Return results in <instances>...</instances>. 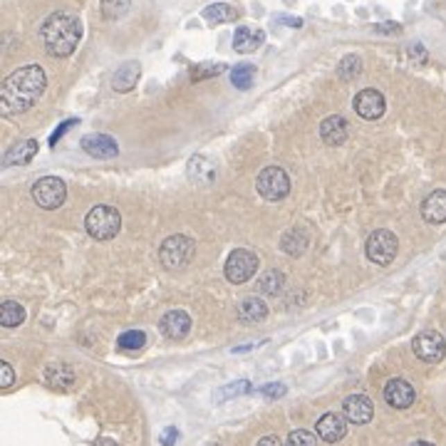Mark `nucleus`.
<instances>
[{"instance_id": "obj_28", "label": "nucleus", "mask_w": 446, "mask_h": 446, "mask_svg": "<svg viewBox=\"0 0 446 446\" xmlns=\"http://www.w3.org/2000/svg\"><path fill=\"white\" fill-rule=\"evenodd\" d=\"M337 75L345 82H352L354 77L362 75V60H359V55H345L340 60V65H337Z\"/></svg>"}, {"instance_id": "obj_27", "label": "nucleus", "mask_w": 446, "mask_h": 446, "mask_svg": "<svg viewBox=\"0 0 446 446\" xmlns=\"http://www.w3.org/2000/svg\"><path fill=\"white\" fill-rule=\"evenodd\" d=\"M132 8V0H99V10H102V18L107 20H119L124 18Z\"/></svg>"}, {"instance_id": "obj_41", "label": "nucleus", "mask_w": 446, "mask_h": 446, "mask_svg": "<svg viewBox=\"0 0 446 446\" xmlns=\"http://www.w3.org/2000/svg\"><path fill=\"white\" fill-rule=\"evenodd\" d=\"M255 446H283V444H280L278 436H263V439H258Z\"/></svg>"}, {"instance_id": "obj_39", "label": "nucleus", "mask_w": 446, "mask_h": 446, "mask_svg": "<svg viewBox=\"0 0 446 446\" xmlns=\"http://www.w3.org/2000/svg\"><path fill=\"white\" fill-rule=\"evenodd\" d=\"M375 30H377V33H400L402 25H397V23H382V25H375Z\"/></svg>"}, {"instance_id": "obj_20", "label": "nucleus", "mask_w": 446, "mask_h": 446, "mask_svg": "<svg viewBox=\"0 0 446 446\" xmlns=\"http://www.w3.org/2000/svg\"><path fill=\"white\" fill-rule=\"evenodd\" d=\"M263 40H266L263 30L241 25V28L233 33V50H236V53H255V50L263 45Z\"/></svg>"}, {"instance_id": "obj_6", "label": "nucleus", "mask_w": 446, "mask_h": 446, "mask_svg": "<svg viewBox=\"0 0 446 446\" xmlns=\"http://www.w3.org/2000/svg\"><path fill=\"white\" fill-rule=\"evenodd\" d=\"M255 271H258V255L248 248L233 250V253L226 258V268H223L228 283H233V285L248 283V280L255 275Z\"/></svg>"}, {"instance_id": "obj_19", "label": "nucleus", "mask_w": 446, "mask_h": 446, "mask_svg": "<svg viewBox=\"0 0 446 446\" xmlns=\"http://www.w3.org/2000/svg\"><path fill=\"white\" fill-rule=\"evenodd\" d=\"M139 77H141V65L137 62V60H129V62H124L122 67L114 72V77H112V89H114V92H132V89L137 87Z\"/></svg>"}, {"instance_id": "obj_40", "label": "nucleus", "mask_w": 446, "mask_h": 446, "mask_svg": "<svg viewBox=\"0 0 446 446\" xmlns=\"http://www.w3.org/2000/svg\"><path fill=\"white\" fill-rule=\"evenodd\" d=\"M275 23L290 25V28H302V20L300 18H288V15H280V18H275Z\"/></svg>"}, {"instance_id": "obj_8", "label": "nucleus", "mask_w": 446, "mask_h": 446, "mask_svg": "<svg viewBox=\"0 0 446 446\" xmlns=\"http://www.w3.org/2000/svg\"><path fill=\"white\" fill-rule=\"evenodd\" d=\"M367 258L377 266H389V263L397 258V250H400V241L392 231L387 228H379V231L370 233L367 238Z\"/></svg>"}, {"instance_id": "obj_4", "label": "nucleus", "mask_w": 446, "mask_h": 446, "mask_svg": "<svg viewBox=\"0 0 446 446\" xmlns=\"http://www.w3.org/2000/svg\"><path fill=\"white\" fill-rule=\"evenodd\" d=\"M85 228L94 241H112L122 231V216L114 206H94L85 218Z\"/></svg>"}, {"instance_id": "obj_25", "label": "nucleus", "mask_w": 446, "mask_h": 446, "mask_svg": "<svg viewBox=\"0 0 446 446\" xmlns=\"http://www.w3.org/2000/svg\"><path fill=\"white\" fill-rule=\"evenodd\" d=\"M238 15H241V12H238L233 6H228V3H214V6H209L203 10V20L211 25L233 23V20H238Z\"/></svg>"}, {"instance_id": "obj_15", "label": "nucleus", "mask_w": 446, "mask_h": 446, "mask_svg": "<svg viewBox=\"0 0 446 446\" xmlns=\"http://www.w3.org/2000/svg\"><path fill=\"white\" fill-rule=\"evenodd\" d=\"M159 327H162V332L169 340H184L189 330H191V318L184 310H169L162 318V323H159Z\"/></svg>"}, {"instance_id": "obj_18", "label": "nucleus", "mask_w": 446, "mask_h": 446, "mask_svg": "<svg viewBox=\"0 0 446 446\" xmlns=\"http://www.w3.org/2000/svg\"><path fill=\"white\" fill-rule=\"evenodd\" d=\"M320 139L327 146L345 144L348 141V122H345V117L332 114L327 119H323V124H320Z\"/></svg>"}, {"instance_id": "obj_45", "label": "nucleus", "mask_w": 446, "mask_h": 446, "mask_svg": "<svg viewBox=\"0 0 446 446\" xmlns=\"http://www.w3.org/2000/svg\"><path fill=\"white\" fill-rule=\"evenodd\" d=\"M206 446H221V444H216V441H211V444H206Z\"/></svg>"}, {"instance_id": "obj_37", "label": "nucleus", "mask_w": 446, "mask_h": 446, "mask_svg": "<svg viewBox=\"0 0 446 446\" xmlns=\"http://www.w3.org/2000/svg\"><path fill=\"white\" fill-rule=\"evenodd\" d=\"M72 124H77L75 119H67V122H62V124H60V127L55 129V134H53V137H50V144H53V146L58 144V139H60V137H62L65 132H67V129L72 127Z\"/></svg>"}, {"instance_id": "obj_13", "label": "nucleus", "mask_w": 446, "mask_h": 446, "mask_svg": "<svg viewBox=\"0 0 446 446\" xmlns=\"http://www.w3.org/2000/svg\"><path fill=\"white\" fill-rule=\"evenodd\" d=\"M342 414H345V419H348L350 424H367L372 419V414H375V406H372L370 397H365V394H350L348 400H345V404H342Z\"/></svg>"}, {"instance_id": "obj_17", "label": "nucleus", "mask_w": 446, "mask_h": 446, "mask_svg": "<svg viewBox=\"0 0 446 446\" xmlns=\"http://www.w3.org/2000/svg\"><path fill=\"white\" fill-rule=\"evenodd\" d=\"M216 164L214 159L203 157V154H196V157L189 159V181L198 186H211L216 181Z\"/></svg>"}, {"instance_id": "obj_35", "label": "nucleus", "mask_w": 446, "mask_h": 446, "mask_svg": "<svg viewBox=\"0 0 446 446\" xmlns=\"http://www.w3.org/2000/svg\"><path fill=\"white\" fill-rule=\"evenodd\" d=\"M12 382H15V372H12V367L8 365V362H3V365H0V387L8 389Z\"/></svg>"}, {"instance_id": "obj_10", "label": "nucleus", "mask_w": 446, "mask_h": 446, "mask_svg": "<svg viewBox=\"0 0 446 446\" xmlns=\"http://www.w3.org/2000/svg\"><path fill=\"white\" fill-rule=\"evenodd\" d=\"M352 107L362 119H379L384 114V110H387V99H384V94L379 89L367 87L354 94Z\"/></svg>"}, {"instance_id": "obj_12", "label": "nucleus", "mask_w": 446, "mask_h": 446, "mask_svg": "<svg viewBox=\"0 0 446 446\" xmlns=\"http://www.w3.org/2000/svg\"><path fill=\"white\" fill-rule=\"evenodd\" d=\"M414 400H417V392H414V387H411L406 379H402V377H394V379H389V382L384 384V402H387L392 409H406V406L414 404Z\"/></svg>"}, {"instance_id": "obj_21", "label": "nucleus", "mask_w": 446, "mask_h": 446, "mask_svg": "<svg viewBox=\"0 0 446 446\" xmlns=\"http://www.w3.org/2000/svg\"><path fill=\"white\" fill-rule=\"evenodd\" d=\"M266 318H268V305L258 295H250L238 302V320H241V323L255 325V323H263Z\"/></svg>"}, {"instance_id": "obj_43", "label": "nucleus", "mask_w": 446, "mask_h": 446, "mask_svg": "<svg viewBox=\"0 0 446 446\" xmlns=\"http://www.w3.org/2000/svg\"><path fill=\"white\" fill-rule=\"evenodd\" d=\"M94 446H117V441H112V439H97V441H94Z\"/></svg>"}, {"instance_id": "obj_38", "label": "nucleus", "mask_w": 446, "mask_h": 446, "mask_svg": "<svg viewBox=\"0 0 446 446\" xmlns=\"http://www.w3.org/2000/svg\"><path fill=\"white\" fill-rule=\"evenodd\" d=\"M176 436H179V431H176L174 427H169L166 431H164V436H162V444H164V446H174Z\"/></svg>"}, {"instance_id": "obj_7", "label": "nucleus", "mask_w": 446, "mask_h": 446, "mask_svg": "<svg viewBox=\"0 0 446 446\" xmlns=\"http://www.w3.org/2000/svg\"><path fill=\"white\" fill-rule=\"evenodd\" d=\"M255 189L266 201H280L290 194V176L280 166H266L255 179Z\"/></svg>"}, {"instance_id": "obj_30", "label": "nucleus", "mask_w": 446, "mask_h": 446, "mask_svg": "<svg viewBox=\"0 0 446 446\" xmlns=\"http://www.w3.org/2000/svg\"><path fill=\"white\" fill-rule=\"evenodd\" d=\"M285 288V275L280 271H268L261 278V293L266 295H280Z\"/></svg>"}, {"instance_id": "obj_44", "label": "nucleus", "mask_w": 446, "mask_h": 446, "mask_svg": "<svg viewBox=\"0 0 446 446\" xmlns=\"http://www.w3.org/2000/svg\"><path fill=\"white\" fill-rule=\"evenodd\" d=\"M409 446H434V444H431V441H414V444Z\"/></svg>"}, {"instance_id": "obj_42", "label": "nucleus", "mask_w": 446, "mask_h": 446, "mask_svg": "<svg viewBox=\"0 0 446 446\" xmlns=\"http://www.w3.org/2000/svg\"><path fill=\"white\" fill-rule=\"evenodd\" d=\"M409 55H411V58H419L422 62L427 60V53H424V47H422V45H411V47H409Z\"/></svg>"}, {"instance_id": "obj_2", "label": "nucleus", "mask_w": 446, "mask_h": 446, "mask_svg": "<svg viewBox=\"0 0 446 446\" xmlns=\"http://www.w3.org/2000/svg\"><path fill=\"white\" fill-rule=\"evenodd\" d=\"M42 45L53 58H67L77 50L82 40V23L72 12L58 10L53 15H47L42 23Z\"/></svg>"}, {"instance_id": "obj_1", "label": "nucleus", "mask_w": 446, "mask_h": 446, "mask_svg": "<svg viewBox=\"0 0 446 446\" xmlns=\"http://www.w3.org/2000/svg\"><path fill=\"white\" fill-rule=\"evenodd\" d=\"M47 87V75L40 65H25L3 80L0 87V112L3 117H15L28 112L42 97Z\"/></svg>"}, {"instance_id": "obj_14", "label": "nucleus", "mask_w": 446, "mask_h": 446, "mask_svg": "<svg viewBox=\"0 0 446 446\" xmlns=\"http://www.w3.org/2000/svg\"><path fill=\"white\" fill-rule=\"evenodd\" d=\"M82 149L94 159H114L119 154V144L112 139L110 134H87L82 139Z\"/></svg>"}, {"instance_id": "obj_23", "label": "nucleus", "mask_w": 446, "mask_h": 446, "mask_svg": "<svg viewBox=\"0 0 446 446\" xmlns=\"http://www.w3.org/2000/svg\"><path fill=\"white\" fill-rule=\"evenodd\" d=\"M307 243H310V238H307L305 228H300V226L290 228V231L285 233L283 238H280V248H283L288 255H293V258H298V255L305 253Z\"/></svg>"}, {"instance_id": "obj_16", "label": "nucleus", "mask_w": 446, "mask_h": 446, "mask_svg": "<svg viewBox=\"0 0 446 446\" xmlns=\"http://www.w3.org/2000/svg\"><path fill=\"white\" fill-rule=\"evenodd\" d=\"M422 218L431 226H441L446 223V191L436 189L422 201Z\"/></svg>"}, {"instance_id": "obj_9", "label": "nucleus", "mask_w": 446, "mask_h": 446, "mask_svg": "<svg viewBox=\"0 0 446 446\" xmlns=\"http://www.w3.org/2000/svg\"><path fill=\"white\" fill-rule=\"evenodd\" d=\"M411 350H414V354H417L422 362L436 365V362H441V359H444V354H446V342L436 330H424V332H419V335L414 337V342H411Z\"/></svg>"}, {"instance_id": "obj_3", "label": "nucleus", "mask_w": 446, "mask_h": 446, "mask_svg": "<svg viewBox=\"0 0 446 446\" xmlns=\"http://www.w3.org/2000/svg\"><path fill=\"white\" fill-rule=\"evenodd\" d=\"M194 255H196L194 238L181 236V233L169 236L162 243V248H159V261H162V266L166 271H184L194 261Z\"/></svg>"}, {"instance_id": "obj_32", "label": "nucleus", "mask_w": 446, "mask_h": 446, "mask_svg": "<svg viewBox=\"0 0 446 446\" xmlns=\"http://www.w3.org/2000/svg\"><path fill=\"white\" fill-rule=\"evenodd\" d=\"M146 345V335L141 330H129L119 335V348L122 350H141Z\"/></svg>"}, {"instance_id": "obj_26", "label": "nucleus", "mask_w": 446, "mask_h": 446, "mask_svg": "<svg viewBox=\"0 0 446 446\" xmlns=\"http://www.w3.org/2000/svg\"><path fill=\"white\" fill-rule=\"evenodd\" d=\"M0 323L3 327H18V325L25 323V310L20 302L15 300H6L0 305Z\"/></svg>"}, {"instance_id": "obj_22", "label": "nucleus", "mask_w": 446, "mask_h": 446, "mask_svg": "<svg viewBox=\"0 0 446 446\" xmlns=\"http://www.w3.org/2000/svg\"><path fill=\"white\" fill-rule=\"evenodd\" d=\"M42 379H45L47 387H53V389H70L72 382H75V372H72L67 365H62V362H55V365L45 367Z\"/></svg>"}, {"instance_id": "obj_5", "label": "nucleus", "mask_w": 446, "mask_h": 446, "mask_svg": "<svg viewBox=\"0 0 446 446\" xmlns=\"http://www.w3.org/2000/svg\"><path fill=\"white\" fill-rule=\"evenodd\" d=\"M67 198V184L60 176H42L33 184V201L45 211L60 209Z\"/></svg>"}, {"instance_id": "obj_24", "label": "nucleus", "mask_w": 446, "mask_h": 446, "mask_svg": "<svg viewBox=\"0 0 446 446\" xmlns=\"http://www.w3.org/2000/svg\"><path fill=\"white\" fill-rule=\"evenodd\" d=\"M37 154V141L35 139H28V141H20V144L10 146V149L6 151V157H3V162H6V166H15V164H28L30 159Z\"/></svg>"}, {"instance_id": "obj_36", "label": "nucleus", "mask_w": 446, "mask_h": 446, "mask_svg": "<svg viewBox=\"0 0 446 446\" xmlns=\"http://www.w3.org/2000/svg\"><path fill=\"white\" fill-rule=\"evenodd\" d=\"M261 394H263V397H283V394H285V384H280V382L266 384V387H261Z\"/></svg>"}, {"instance_id": "obj_31", "label": "nucleus", "mask_w": 446, "mask_h": 446, "mask_svg": "<svg viewBox=\"0 0 446 446\" xmlns=\"http://www.w3.org/2000/svg\"><path fill=\"white\" fill-rule=\"evenodd\" d=\"M285 446H318V436L313 431H307V429H295V431L288 434Z\"/></svg>"}, {"instance_id": "obj_29", "label": "nucleus", "mask_w": 446, "mask_h": 446, "mask_svg": "<svg viewBox=\"0 0 446 446\" xmlns=\"http://www.w3.org/2000/svg\"><path fill=\"white\" fill-rule=\"evenodd\" d=\"M253 80H255V67L253 65H236L231 70V82L236 85L238 89H250L253 87Z\"/></svg>"}, {"instance_id": "obj_34", "label": "nucleus", "mask_w": 446, "mask_h": 446, "mask_svg": "<svg viewBox=\"0 0 446 446\" xmlns=\"http://www.w3.org/2000/svg\"><path fill=\"white\" fill-rule=\"evenodd\" d=\"M221 70H223V65L206 62V65H201V67H196L191 77H194V80H198V77H214V75H218Z\"/></svg>"}, {"instance_id": "obj_11", "label": "nucleus", "mask_w": 446, "mask_h": 446, "mask_svg": "<svg viewBox=\"0 0 446 446\" xmlns=\"http://www.w3.org/2000/svg\"><path fill=\"white\" fill-rule=\"evenodd\" d=\"M348 424L350 422L345 419V414L327 411V414H323V417L318 419V424H315V434L323 441H327V444H337V441H342L345 434H348Z\"/></svg>"}, {"instance_id": "obj_33", "label": "nucleus", "mask_w": 446, "mask_h": 446, "mask_svg": "<svg viewBox=\"0 0 446 446\" xmlns=\"http://www.w3.org/2000/svg\"><path fill=\"white\" fill-rule=\"evenodd\" d=\"M248 389H250V384L246 382V379H241V382H233V384H228V387L218 389V394H216V400H218V402H226V400H231V397H238V394H246Z\"/></svg>"}]
</instances>
